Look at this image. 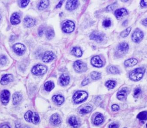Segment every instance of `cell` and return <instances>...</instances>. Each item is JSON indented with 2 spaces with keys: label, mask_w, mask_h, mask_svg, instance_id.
<instances>
[{
  "label": "cell",
  "mask_w": 147,
  "mask_h": 128,
  "mask_svg": "<svg viewBox=\"0 0 147 128\" xmlns=\"http://www.w3.org/2000/svg\"><path fill=\"white\" fill-rule=\"evenodd\" d=\"M145 71V70L143 68H137L129 73V77L133 81H139L143 77Z\"/></svg>",
  "instance_id": "cell-1"
},
{
  "label": "cell",
  "mask_w": 147,
  "mask_h": 128,
  "mask_svg": "<svg viewBox=\"0 0 147 128\" xmlns=\"http://www.w3.org/2000/svg\"><path fill=\"white\" fill-rule=\"evenodd\" d=\"M88 94L87 92L83 91H79L75 93L73 99L74 102L76 104H78L86 100Z\"/></svg>",
  "instance_id": "cell-2"
},
{
  "label": "cell",
  "mask_w": 147,
  "mask_h": 128,
  "mask_svg": "<svg viewBox=\"0 0 147 128\" xmlns=\"http://www.w3.org/2000/svg\"><path fill=\"white\" fill-rule=\"evenodd\" d=\"M25 118L26 121L29 123H32L34 124H37L39 122V117L38 114L36 113L32 112L29 110L25 113Z\"/></svg>",
  "instance_id": "cell-3"
},
{
  "label": "cell",
  "mask_w": 147,
  "mask_h": 128,
  "mask_svg": "<svg viewBox=\"0 0 147 128\" xmlns=\"http://www.w3.org/2000/svg\"><path fill=\"white\" fill-rule=\"evenodd\" d=\"M47 71V68L44 65H37L32 69V73L35 75H43Z\"/></svg>",
  "instance_id": "cell-4"
},
{
  "label": "cell",
  "mask_w": 147,
  "mask_h": 128,
  "mask_svg": "<svg viewBox=\"0 0 147 128\" xmlns=\"http://www.w3.org/2000/svg\"><path fill=\"white\" fill-rule=\"evenodd\" d=\"M74 68L76 72L79 73L85 72L87 69V65L80 60L75 62L74 64Z\"/></svg>",
  "instance_id": "cell-5"
},
{
  "label": "cell",
  "mask_w": 147,
  "mask_h": 128,
  "mask_svg": "<svg viewBox=\"0 0 147 128\" xmlns=\"http://www.w3.org/2000/svg\"><path fill=\"white\" fill-rule=\"evenodd\" d=\"M144 37L143 32L140 29H136L132 35V39L135 43H139L142 41Z\"/></svg>",
  "instance_id": "cell-6"
},
{
  "label": "cell",
  "mask_w": 147,
  "mask_h": 128,
  "mask_svg": "<svg viewBox=\"0 0 147 128\" xmlns=\"http://www.w3.org/2000/svg\"><path fill=\"white\" fill-rule=\"evenodd\" d=\"M75 25L71 21H67L63 25L62 29L63 32L66 33L72 32L75 29Z\"/></svg>",
  "instance_id": "cell-7"
},
{
  "label": "cell",
  "mask_w": 147,
  "mask_h": 128,
  "mask_svg": "<svg viewBox=\"0 0 147 128\" xmlns=\"http://www.w3.org/2000/svg\"><path fill=\"white\" fill-rule=\"evenodd\" d=\"M13 48L15 53L19 56L22 55L25 52V46L22 44L18 43L15 44L13 45Z\"/></svg>",
  "instance_id": "cell-8"
},
{
  "label": "cell",
  "mask_w": 147,
  "mask_h": 128,
  "mask_svg": "<svg viewBox=\"0 0 147 128\" xmlns=\"http://www.w3.org/2000/svg\"><path fill=\"white\" fill-rule=\"evenodd\" d=\"M90 38L98 42H100L104 40V34L99 32H93L91 34Z\"/></svg>",
  "instance_id": "cell-9"
},
{
  "label": "cell",
  "mask_w": 147,
  "mask_h": 128,
  "mask_svg": "<svg viewBox=\"0 0 147 128\" xmlns=\"http://www.w3.org/2000/svg\"><path fill=\"white\" fill-rule=\"evenodd\" d=\"M91 62L93 66L97 68H100L103 65V62L99 56H95L93 57L91 59Z\"/></svg>",
  "instance_id": "cell-10"
},
{
  "label": "cell",
  "mask_w": 147,
  "mask_h": 128,
  "mask_svg": "<svg viewBox=\"0 0 147 128\" xmlns=\"http://www.w3.org/2000/svg\"><path fill=\"white\" fill-rule=\"evenodd\" d=\"M128 12L125 8H122L116 10L115 11V16H116L117 19H122L123 17L125 16H127L128 15Z\"/></svg>",
  "instance_id": "cell-11"
},
{
  "label": "cell",
  "mask_w": 147,
  "mask_h": 128,
  "mask_svg": "<svg viewBox=\"0 0 147 128\" xmlns=\"http://www.w3.org/2000/svg\"><path fill=\"white\" fill-rule=\"evenodd\" d=\"M55 58V55L53 52L51 51H47L45 52L42 58L43 62H49L52 61Z\"/></svg>",
  "instance_id": "cell-12"
},
{
  "label": "cell",
  "mask_w": 147,
  "mask_h": 128,
  "mask_svg": "<svg viewBox=\"0 0 147 128\" xmlns=\"http://www.w3.org/2000/svg\"><path fill=\"white\" fill-rule=\"evenodd\" d=\"M10 92L7 90H4L1 95V99L3 104H7L10 100Z\"/></svg>",
  "instance_id": "cell-13"
},
{
  "label": "cell",
  "mask_w": 147,
  "mask_h": 128,
  "mask_svg": "<svg viewBox=\"0 0 147 128\" xmlns=\"http://www.w3.org/2000/svg\"><path fill=\"white\" fill-rule=\"evenodd\" d=\"M128 91V89L126 88L123 89L117 93V98L119 100H125L127 97Z\"/></svg>",
  "instance_id": "cell-14"
},
{
  "label": "cell",
  "mask_w": 147,
  "mask_h": 128,
  "mask_svg": "<svg viewBox=\"0 0 147 128\" xmlns=\"http://www.w3.org/2000/svg\"><path fill=\"white\" fill-rule=\"evenodd\" d=\"M78 1H68L66 3V8L69 10H73L78 7Z\"/></svg>",
  "instance_id": "cell-15"
},
{
  "label": "cell",
  "mask_w": 147,
  "mask_h": 128,
  "mask_svg": "<svg viewBox=\"0 0 147 128\" xmlns=\"http://www.w3.org/2000/svg\"><path fill=\"white\" fill-rule=\"evenodd\" d=\"M13 80V75L11 74H7L4 75L1 78V83L3 85L7 84L8 83L12 82Z\"/></svg>",
  "instance_id": "cell-16"
},
{
  "label": "cell",
  "mask_w": 147,
  "mask_h": 128,
  "mask_svg": "<svg viewBox=\"0 0 147 128\" xmlns=\"http://www.w3.org/2000/svg\"><path fill=\"white\" fill-rule=\"evenodd\" d=\"M35 20L30 17H25L24 19V25L27 28H30L35 24Z\"/></svg>",
  "instance_id": "cell-17"
},
{
  "label": "cell",
  "mask_w": 147,
  "mask_h": 128,
  "mask_svg": "<svg viewBox=\"0 0 147 128\" xmlns=\"http://www.w3.org/2000/svg\"><path fill=\"white\" fill-rule=\"evenodd\" d=\"M70 81V77L66 74H63L59 78V82L63 86H66L69 84Z\"/></svg>",
  "instance_id": "cell-18"
},
{
  "label": "cell",
  "mask_w": 147,
  "mask_h": 128,
  "mask_svg": "<svg viewBox=\"0 0 147 128\" xmlns=\"http://www.w3.org/2000/svg\"><path fill=\"white\" fill-rule=\"evenodd\" d=\"M20 17L17 13H13L10 18V22L12 25H17L20 22Z\"/></svg>",
  "instance_id": "cell-19"
},
{
  "label": "cell",
  "mask_w": 147,
  "mask_h": 128,
  "mask_svg": "<svg viewBox=\"0 0 147 128\" xmlns=\"http://www.w3.org/2000/svg\"><path fill=\"white\" fill-rule=\"evenodd\" d=\"M129 49V45L125 42L121 43L118 46V51L121 53H126L128 52Z\"/></svg>",
  "instance_id": "cell-20"
},
{
  "label": "cell",
  "mask_w": 147,
  "mask_h": 128,
  "mask_svg": "<svg viewBox=\"0 0 147 128\" xmlns=\"http://www.w3.org/2000/svg\"><path fill=\"white\" fill-rule=\"evenodd\" d=\"M50 120L51 123L54 125H57L61 123L60 117L58 114H54L51 117Z\"/></svg>",
  "instance_id": "cell-21"
},
{
  "label": "cell",
  "mask_w": 147,
  "mask_h": 128,
  "mask_svg": "<svg viewBox=\"0 0 147 128\" xmlns=\"http://www.w3.org/2000/svg\"><path fill=\"white\" fill-rule=\"evenodd\" d=\"M13 104L14 105L18 104L20 102L22 99V95L19 92L15 93L13 96Z\"/></svg>",
  "instance_id": "cell-22"
},
{
  "label": "cell",
  "mask_w": 147,
  "mask_h": 128,
  "mask_svg": "<svg viewBox=\"0 0 147 128\" xmlns=\"http://www.w3.org/2000/svg\"><path fill=\"white\" fill-rule=\"evenodd\" d=\"M138 63V60L135 58H131L126 60L124 62V65L127 67H133Z\"/></svg>",
  "instance_id": "cell-23"
},
{
  "label": "cell",
  "mask_w": 147,
  "mask_h": 128,
  "mask_svg": "<svg viewBox=\"0 0 147 128\" xmlns=\"http://www.w3.org/2000/svg\"><path fill=\"white\" fill-rule=\"evenodd\" d=\"M53 100L58 105H60L63 104L64 101V98L63 96L60 95H55L53 97Z\"/></svg>",
  "instance_id": "cell-24"
},
{
  "label": "cell",
  "mask_w": 147,
  "mask_h": 128,
  "mask_svg": "<svg viewBox=\"0 0 147 128\" xmlns=\"http://www.w3.org/2000/svg\"><path fill=\"white\" fill-rule=\"evenodd\" d=\"M69 122L70 125H71L74 128H77L78 126V122L75 116H73L70 117L69 119Z\"/></svg>",
  "instance_id": "cell-25"
},
{
  "label": "cell",
  "mask_w": 147,
  "mask_h": 128,
  "mask_svg": "<svg viewBox=\"0 0 147 128\" xmlns=\"http://www.w3.org/2000/svg\"><path fill=\"white\" fill-rule=\"evenodd\" d=\"M108 72L109 74H116L120 73L119 70L116 67L114 66H110L108 67L107 68Z\"/></svg>",
  "instance_id": "cell-26"
},
{
  "label": "cell",
  "mask_w": 147,
  "mask_h": 128,
  "mask_svg": "<svg viewBox=\"0 0 147 128\" xmlns=\"http://www.w3.org/2000/svg\"><path fill=\"white\" fill-rule=\"evenodd\" d=\"M71 53L76 57H80L82 55V50L78 47H75L71 50Z\"/></svg>",
  "instance_id": "cell-27"
},
{
  "label": "cell",
  "mask_w": 147,
  "mask_h": 128,
  "mask_svg": "<svg viewBox=\"0 0 147 128\" xmlns=\"http://www.w3.org/2000/svg\"><path fill=\"white\" fill-rule=\"evenodd\" d=\"M49 5V1H41L39 4V10H43L47 8Z\"/></svg>",
  "instance_id": "cell-28"
},
{
  "label": "cell",
  "mask_w": 147,
  "mask_h": 128,
  "mask_svg": "<svg viewBox=\"0 0 147 128\" xmlns=\"http://www.w3.org/2000/svg\"><path fill=\"white\" fill-rule=\"evenodd\" d=\"M103 120H104V117L103 115L100 114L97 115L94 120V124H95V125L100 124L103 122Z\"/></svg>",
  "instance_id": "cell-29"
},
{
  "label": "cell",
  "mask_w": 147,
  "mask_h": 128,
  "mask_svg": "<svg viewBox=\"0 0 147 128\" xmlns=\"http://www.w3.org/2000/svg\"><path fill=\"white\" fill-rule=\"evenodd\" d=\"M54 84L52 81H48L45 83V89L48 92L50 91L54 88Z\"/></svg>",
  "instance_id": "cell-30"
},
{
  "label": "cell",
  "mask_w": 147,
  "mask_h": 128,
  "mask_svg": "<svg viewBox=\"0 0 147 128\" xmlns=\"http://www.w3.org/2000/svg\"><path fill=\"white\" fill-rule=\"evenodd\" d=\"M137 117L140 120H147V111H142L139 113L137 116Z\"/></svg>",
  "instance_id": "cell-31"
},
{
  "label": "cell",
  "mask_w": 147,
  "mask_h": 128,
  "mask_svg": "<svg viewBox=\"0 0 147 128\" xmlns=\"http://www.w3.org/2000/svg\"><path fill=\"white\" fill-rule=\"evenodd\" d=\"M46 36L49 39H51L54 37L55 33L54 31L52 28L47 29L46 33Z\"/></svg>",
  "instance_id": "cell-32"
},
{
  "label": "cell",
  "mask_w": 147,
  "mask_h": 128,
  "mask_svg": "<svg viewBox=\"0 0 147 128\" xmlns=\"http://www.w3.org/2000/svg\"><path fill=\"white\" fill-rule=\"evenodd\" d=\"M132 28L131 27H129L127 28V29L123 31V32H121V36L122 38H126L127 36H128L129 33H130L131 31Z\"/></svg>",
  "instance_id": "cell-33"
},
{
  "label": "cell",
  "mask_w": 147,
  "mask_h": 128,
  "mask_svg": "<svg viewBox=\"0 0 147 128\" xmlns=\"http://www.w3.org/2000/svg\"><path fill=\"white\" fill-rule=\"evenodd\" d=\"M92 110V108L91 106H86L84 108H82L80 110V112L81 114H87L91 111Z\"/></svg>",
  "instance_id": "cell-34"
},
{
  "label": "cell",
  "mask_w": 147,
  "mask_h": 128,
  "mask_svg": "<svg viewBox=\"0 0 147 128\" xmlns=\"http://www.w3.org/2000/svg\"><path fill=\"white\" fill-rule=\"evenodd\" d=\"M116 82L113 80H109L105 83V86L109 89H113L115 86Z\"/></svg>",
  "instance_id": "cell-35"
},
{
  "label": "cell",
  "mask_w": 147,
  "mask_h": 128,
  "mask_svg": "<svg viewBox=\"0 0 147 128\" xmlns=\"http://www.w3.org/2000/svg\"><path fill=\"white\" fill-rule=\"evenodd\" d=\"M91 77L93 80H97L101 77V74L97 72L96 71H94L91 73Z\"/></svg>",
  "instance_id": "cell-36"
},
{
  "label": "cell",
  "mask_w": 147,
  "mask_h": 128,
  "mask_svg": "<svg viewBox=\"0 0 147 128\" xmlns=\"http://www.w3.org/2000/svg\"><path fill=\"white\" fill-rule=\"evenodd\" d=\"M7 62V57L4 56H1L0 57V64L2 65H4L6 64Z\"/></svg>",
  "instance_id": "cell-37"
},
{
  "label": "cell",
  "mask_w": 147,
  "mask_h": 128,
  "mask_svg": "<svg viewBox=\"0 0 147 128\" xmlns=\"http://www.w3.org/2000/svg\"><path fill=\"white\" fill-rule=\"evenodd\" d=\"M111 21L110 19H105L104 22H103V26L105 27H109L111 26Z\"/></svg>",
  "instance_id": "cell-38"
},
{
  "label": "cell",
  "mask_w": 147,
  "mask_h": 128,
  "mask_svg": "<svg viewBox=\"0 0 147 128\" xmlns=\"http://www.w3.org/2000/svg\"><path fill=\"white\" fill-rule=\"evenodd\" d=\"M29 1H20V6L21 7H25L29 3Z\"/></svg>",
  "instance_id": "cell-39"
},
{
  "label": "cell",
  "mask_w": 147,
  "mask_h": 128,
  "mask_svg": "<svg viewBox=\"0 0 147 128\" xmlns=\"http://www.w3.org/2000/svg\"><path fill=\"white\" fill-rule=\"evenodd\" d=\"M141 90L140 88H137L135 90L134 92V96L135 98H137L141 93Z\"/></svg>",
  "instance_id": "cell-40"
},
{
  "label": "cell",
  "mask_w": 147,
  "mask_h": 128,
  "mask_svg": "<svg viewBox=\"0 0 147 128\" xmlns=\"http://www.w3.org/2000/svg\"><path fill=\"white\" fill-rule=\"evenodd\" d=\"M111 108L112 110H113L114 111H118V110H119V106L117 104H114L112 105Z\"/></svg>",
  "instance_id": "cell-41"
},
{
  "label": "cell",
  "mask_w": 147,
  "mask_h": 128,
  "mask_svg": "<svg viewBox=\"0 0 147 128\" xmlns=\"http://www.w3.org/2000/svg\"><path fill=\"white\" fill-rule=\"evenodd\" d=\"M141 6L142 7H147V0H142V1H141Z\"/></svg>",
  "instance_id": "cell-42"
},
{
  "label": "cell",
  "mask_w": 147,
  "mask_h": 128,
  "mask_svg": "<svg viewBox=\"0 0 147 128\" xmlns=\"http://www.w3.org/2000/svg\"><path fill=\"white\" fill-rule=\"evenodd\" d=\"M89 82V80L88 79H85L84 80L82 81V86H85L86 85L88 84Z\"/></svg>",
  "instance_id": "cell-43"
},
{
  "label": "cell",
  "mask_w": 147,
  "mask_h": 128,
  "mask_svg": "<svg viewBox=\"0 0 147 128\" xmlns=\"http://www.w3.org/2000/svg\"><path fill=\"white\" fill-rule=\"evenodd\" d=\"M115 7V4H112V5H110V6L108 7L107 8V9L108 10L111 11V10H113Z\"/></svg>",
  "instance_id": "cell-44"
},
{
  "label": "cell",
  "mask_w": 147,
  "mask_h": 128,
  "mask_svg": "<svg viewBox=\"0 0 147 128\" xmlns=\"http://www.w3.org/2000/svg\"><path fill=\"white\" fill-rule=\"evenodd\" d=\"M118 125L115 123H112L110 125L109 128H118Z\"/></svg>",
  "instance_id": "cell-45"
},
{
  "label": "cell",
  "mask_w": 147,
  "mask_h": 128,
  "mask_svg": "<svg viewBox=\"0 0 147 128\" xmlns=\"http://www.w3.org/2000/svg\"><path fill=\"white\" fill-rule=\"evenodd\" d=\"M142 24L145 26H147V18L145 19L142 21Z\"/></svg>",
  "instance_id": "cell-46"
},
{
  "label": "cell",
  "mask_w": 147,
  "mask_h": 128,
  "mask_svg": "<svg viewBox=\"0 0 147 128\" xmlns=\"http://www.w3.org/2000/svg\"><path fill=\"white\" fill-rule=\"evenodd\" d=\"M63 1H61L59 2V3L58 4V5H57L56 7V8H60V7H61V5H62V4L63 3Z\"/></svg>",
  "instance_id": "cell-47"
},
{
  "label": "cell",
  "mask_w": 147,
  "mask_h": 128,
  "mask_svg": "<svg viewBox=\"0 0 147 128\" xmlns=\"http://www.w3.org/2000/svg\"><path fill=\"white\" fill-rule=\"evenodd\" d=\"M0 128H10V126L7 125L5 124L1 126Z\"/></svg>",
  "instance_id": "cell-48"
},
{
  "label": "cell",
  "mask_w": 147,
  "mask_h": 128,
  "mask_svg": "<svg viewBox=\"0 0 147 128\" xmlns=\"http://www.w3.org/2000/svg\"><path fill=\"white\" fill-rule=\"evenodd\" d=\"M16 128H23L20 124H16Z\"/></svg>",
  "instance_id": "cell-49"
},
{
  "label": "cell",
  "mask_w": 147,
  "mask_h": 128,
  "mask_svg": "<svg viewBox=\"0 0 147 128\" xmlns=\"http://www.w3.org/2000/svg\"><path fill=\"white\" fill-rule=\"evenodd\" d=\"M146 127H147V125H146Z\"/></svg>",
  "instance_id": "cell-50"
},
{
  "label": "cell",
  "mask_w": 147,
  "mask_h": 128,
  "mask_svg": "<svg viewBox=\"0 0 147 128\" xmlns=\"http://www.w3.org/2000/svg\"></svg>",
  "instance_id": "cell-51"
}]
</instances>
